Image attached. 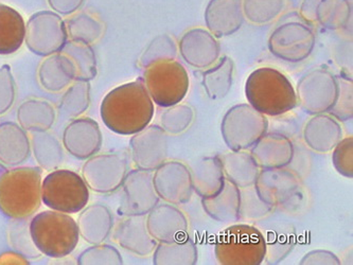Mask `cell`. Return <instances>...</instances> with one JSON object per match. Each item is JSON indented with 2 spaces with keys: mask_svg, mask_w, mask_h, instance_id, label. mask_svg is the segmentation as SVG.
Returning <instances> with one entry per match:
<instances>
[{
  "mask_svg": "<svg viewBox=\"0 0 353 265\" xmlns=\"http://www.w3.org/2000/svg\"><path fill=\"white\" fill-rule=\"evenodd\" d=\"M154 102L143 79L110 90L101 103L100 114L106 128L119 135H134L153 119Z\"/></svg>",
  "mask_w": 353,
  "mask_h": 265,
  "instance_id": "1",
  "label": "cell"
},
{
  "mask_svg": "<svg viewBox=\"0 0 353 265\" xmlns=\"http://www.w3.org/2000/svg\"><path fill=\"white\" fill-rule=\"evenodd\" d=\"M248 104L261 114L278 117L297 106L295 88L289 79L271 67L256 69L245 83Z\"/></svg>",
  "mask_w": 353,
  "mask_h": 265,
  "instance_id": "2",
  "label": "cell"
},
{
  "mask_svg": "<svg viewBox=\"0 0 353 265\" xmlns=\"http://www.w3.org/2000/svg\"><path fill=\"white\" fill-rule=\"evenodd\" d=\"M41 203V168H14L0 177V211L10 219L32 217Z\"/></svg>",
  "mask_w": 353,
  "mask_h": 265,
  "instance_id": "3",
  "label": "cell"
},
{
  "mask_svg": "<svg viewBox=\"0 0 353 265\" xmlns=\"http://www.w3.org/2000/svg\"><path fill=\"white\" fill-rule=\"evenodd\" d=\"M33 242L41 255L64 258L76 249L80 239L78 225L69 213L47 210L34 215L29 223Z\"/></svg>",
  "mask_w": 353,
  "mask_h": 265,
  "instance_id": "4",
  "label": "cell"
},
{
  "mask_svg": "<svg viewBox=\"0 0 353 265\" xmlns=\"http://www.w3.org/2000/svg\"><path fill=\"white\" fill-rule=\"evenodd\" d=\"M214 255L223 265L262 264L265 257L263 233L250 224L230 225L219 235Z\"/></svg>",
  "mask_w": 353,
  "mask_h": 265,
  "instance_id": "5",
  "label": "cell"
},
{
  "mask_svg": "<svg viewBox=\"0 0 353 265\" xmlns=\"http://www.w3.org/2000/svg\"><path fill=\"white\" fill-rule=\"evenodd\" d=\"M90 201V189L78 173L69 170L51 171L41 181V202L51 210L80 213Z\"/></svg>",
  "mask_w": 353,
  "mask_h": 265,
  "instance_id": "6",
  "label": "cell"
},
{
  "mask_svg": "<svg viewBox=\"0 0 353 265\" xmlns=\"http://www.w3.org/2000/svg\"><path fill=\"white\" fill-rule=\"evenodd\" d=\"M143 82L152 101L165 108L181 103L188 94L190 86L186 68L175 60L155 63L147 67Z\"/></svg>",
  "mask_w": 353,
  "mask_h": 265,
  "instance_id": "7",
  "label": "cell"
},
{
  "mask_svg": "<svg viewBox=\"0 0 353 265\" xmlns=\"http://www.w3.org/2000/svg\"><path fill=\"white\" fill-rule=\"evenodd\" d=\"M268 120L248 103L232 106L223 117L221 134L230 151L252 148L268 132Z\"/></svg>",
  "mask_w": 353,
  "mask_h": 265,
  "instance_id": "8",
  "label": "cell"
},
{
  "mask_svg": "<svg viewBox=\"0 0 353 265\" xmlns=\"http://www.w3.org/2000/svg\"><path fill=\"white\" fill-rule=\"evenodd\" d=\"M295 92L297 106L305 114H327L336 99V78L327 69H314L301 77Z\"/></svg>",
  "mask_w": 353,
  "mask_h": 265,
  "instance_id": "9",
  "label": "cell"
},
{
  "mask_svg": "<svg viewBox=\"0 0 353 265\" xmlns=\"http://www.w3.org/2000/svg\"><path fill=\"white\" fill-rule=\"evenodd\" d=\"M67 39L64 21L53 12H37L26 26V45L31 52L39 57L60 52Z\"/></svg>",
  "mask_w": 353,
  "mask_h": 265,
  "instance_id": "10",
  "label": "cell"
},
{
  "mask_svg": "<svg viewBox=\"0 0 353 265\" xmlns=\"http://www.w3.org/2000/svg\"><path fill=\"white\" fill-rule=\"evenodd\" d=\"M128 174V160L120 153L94 154L82 168V179L88 189L108 195L119 189Z\"/></svg>",
  "mask_w": 353,
  "mask_h": 265,
  "instance_id": "11",
  "label": "cell"
},
{
  "mask_svg": "<svg viewBox=\"0 0 353 265\" xmlns=\"http://www.w3.org/2000/svg\"><path fill=\"white\" fill-rule=\"evenodd\" d=\"M314 46L312 29L297 21L279 26L268 39L272 55L289 63L303 62L312 53Z\"/></svg>",
  "mask_w": 353,
  "mask_h": 265,
  "instance_id": "12",
  "label": "cell"
},
{
  "mask_svg": "<svg viewBox=\"0 0 353 265\" xmlns=\"http://www.w3.org/2000/svg\"><path fill=\"white\" fill-rule=\"evenodd\" d=\"M121 203L118 213L123 217L147 215L159 203L153 184V172L135 169L126 174L122 183Z\"/></svg>",
  "mask_w": 353,
  "mask_h": 265,
  "instance_id": "13",
  "label": "cell"
},
{
  "mask_svg": "<svg viewBox=\"0 0 353 265\" xmlns=\"http://www.w3.org/2000/svg\"><path fill=\"white\" fill-rule=\"evenodd\" d=\"M153 172L154 188L159 199L175 206L190 201L194 191L190 169L185 164L176 160L165 161Z\"/></svg>",
  "mask_w": 353,
  "mask_h": 265,
  "instance_id": "14",
  "label": "cell"
},
{
  "mask_svg": "<svg viewBox=\"0 0 353 265\" xmlns=\"http://www.w3.org/2000/svg\"><path fill=\"white\" fill-rule=\"evenodd\" d=\"M168 134L157 124H149L130 140L132 159L137 169L153 172L168 158Z\"/></svg>",
  "mask_w": 353,
  "mask_h": 265,
  "instance_id": "15",
  "label": "cell"
},
{
  "mask_svg": "<svg viewBox=\"0 0 353 265\" xmlns=\"http://www.w3.org/2000/svg\"><path fill=\"white\" fill-rule=\"evenodd\" d=\"M256 191L262 201L276 208L289 204L299 193V176L287 168L260 169L256 179Z\"/></svg>",
  "mask_w": 353,
  "mask_h": 265,
  "instance_id": "16",
  "label": "cell"
},
{
  "mask_svg": "<svg viewBox=\"0 0 353 265\" xmlns=\"http://www.w3.org/2000/svg\"><path fill=\"white\" fill-rule=\"evenodd\" d=\"M63 146L78 159H88L98 153L102 146L100 126L92 118L82 117L72 120L63 132Z\"/></svg>",
  "mask_w": 353,
  "mask_h": 265,
  "instance_id": "17",
  "label": "cell"
},
{
  "mask_svg": "<svg viewBox=\"0 0 353 265\" xmlns=\"http://www.w3.org/2000/svg\"><path fill=\"white\" fill-rule=\"evenodd\" d=\"M183 60L193 68L206 69L219 60L220 43L216 37L202 28H194L181 37L179 45Z\"/></svg>",
  "mask_w": 353,
  "mask_h": 265,
  "instance_id": "18",
  "label": "cell"
},
{
  "mask_svg": "<svg viewBox=\"0 0 353 265\" xmlns=\"http://www.w3.org/2000/svg\"><path fill=\"white\" fill-rule=\"evenodd\" d=\"M147 228L157 242H171L185 238L188 233V219L172 204H157L147 215Z\"/></svg>",
  "mask_w": 353,
  "mask_h": 265,
  "instance_id": "19",
  "label": "cell"
},
{
  "mask_svg": "<svg viewBox=\"0 0 353 265\" xmlns=\"http://www.w3.org/2000/svg\"><path fill=\"white\" fill-rule=\"evenodd\" d=\"M112 238L120 247L140 257L153 254L159 243L148 230L145 215L124 217L116 226Z\"/></svg>",
  "mask_w": 353,
  "mask_h": 265,
  "instance_id": "20",
  "label": "cell"
},
{
  "mask_svg": "<svg viewBox=\"0 0 353 265\" xmlns=\"http://www.w3.org/2000/svg\"><path fill=\"white\" fill-rule=\"evenodd\" d=\"M244 21L242 0H210L205 10V23L214 37H230Z\"/></svg>",
  "mask_w": 353,
  "mask_h": 265,
  "instance_id": "21",
  "label": "cell"
},
{
  "mask_svg": "<svg viewBox=\"0 0 353 265\" xmlns=\"http://www.w3.org/2000/svg\"><path fill=\"white\" fill-rule=\"evenodd\" d=\"M250 154L260 169L287 167L294 158L293 142L279 132H266L252 146Z\"/></svg>",
  "mask_w": 353,
  "mask_h": 265,
  "instance_id": "22",
  "label": "cell"
},
{
  "mask_svg": "<svg viewBox=\"0 0 353 265\" xmlns=\"http://www.w3.org/2000/svg\"><path fill=\"white\" fill-rule=\"evenodd\" d=\"M342 139V126L330 115H314L303 128L305 144L316 153L332 152L335 146Z\"/></svg>",
  "mask_w": 353,
  "mask_h": 265,
  "instance_id": "23",
  "label": "cell"
},
{
  "mask_svg": "<svg viewBox=\"0 0 353 265\" xmlns=\"http://www.w3.org/2000/svg\"><path fill=\"white\" fill-rule=\"evenodd\" d=\"M30 154V138L19 124L10 121L0 124V163L17 167L29 159Z\"/></svg>",
  "mask_w": 353,
  "mask_h": 265,
  "instance_id": "24",
  "label": "cell"
},
{
  "mask_svg": "<svg viewBox=\"0 0 353 265\" xmlns=\"http://www.w3.org/2000/svg\"><path fill=\"white\" fill-rule=\"evenodd\" d=\"M81 211L77 222L81 238L92 245L103 243L114 227L110 209L102 204H92Z\"/></svg>",
  "mask_w": 353,
  "mask_h": 265,
  "instance_id": "25",
  "label": "cell"
},
{
  "mask_svg": "<svg viewBox=\"0 0 353 265\" xmlns=\"http://www.w3.org/2000/svg\"><path fill=\"white\" fill-rule=\"evenodd\" d=\"M240 188L226 179L218 195L202 199L203 209L216 222L234 224L240 221Z\"/></svg>",
  "mask_w": 353,
  "mask_h": 265,
  "instance_id": "26",
  "label": "cell"
},
{
  "mask_svg": "<svg viewBox=\"0 0 353 265\" xmlns=\"http://www.w3.org/2000/svg\"><path fill=\"white\" fill-rule=\"evenodd\" d=\"M190 173L193 191L202 199L218 195L226 181L220 156L201 158L192 165Z\"/></svg>",
  "mask_w": 353,
  "mask_h": 265,
  "instance_id": "27",
  "label": "cell"
},
{
  "mask_svg": "<svg viewBox=\"0 0 353 265\" xmlns=\"http://www.w3.org/2000/svg\"><path fill=\"white\" fill-rule=\"evenodd\" d=\"M221 158L225 179L240 189L255 185L260 168L248 150L230 151Z\"/></svg>",
  "mask_w": 353,
  "mask_h": 265,
  "instance_id": "28",
  "label": "cell"
},
{
  "mask_svg": "<svg viewBox=\"0 0 353 265\" xmlns=\"http://www.w3.org/2000/svg\"><path fill=\"white\" fill-rule=\"evenodd\" d=\"M39 82L49 92L66 90L74 81V71L65 55L58 52L49 55L39 65Z\"/></svg>",
  "mask_w": 353,
  "mask_h": 265,
  "instance_id": "29",
  "label": "cell"
},
{
  "mask_svg": "<svg viewBox=\"0 0 353 265\" xmlns=\"http://www.w3.org/2000/svg\"><path fill=\"white\" fill-rule=\"evenodd\" d=\"M57 112L52 104L41 99L25 101L17 110V121L19 126L29 132H43L52 128Z\"/></svg>",
  "mask_w": 353,
  "mask_h": 265,
  "instance_id": "30",
  "label": "cell"
},
{
  "mask_svg": "<svg viewBox=\"0 0 353 265\" xmlns=\"http://www.w3.org/2000/svg\"><path fill=\"white\" fill-rule=\"evenodd\" d=\"M26 25L21 14L0 3V55L17 52L25 41Z\"/></svg>",
  "mask_w": 353,
  "mask_h": 265,
  "instance_id": "31",
  "label": "cell"
},
{
  "mask_svg": "<svg viewBox=\"0 0 353 265\" xmlns=\"http://www.w3.org/2000/svg\"><path fill=\"white\" fill-rule=\"evenodd\" d=\"M263 235L265 239L264 261L268 264L275 265L285 260L297 242L295 227L291 224H274L266 229Z\"/></svg>",
  "mask_w": 353,
  "mask_h": 265,
  "instance_id": "32",
  "label": "cell"
},
{
  "mask_svg": "<svg viewBox=\"0 0 353 265\" xmlns=\"http://www.w3.org/2000/svg\"><path fill=\"white\" fill-rule=\"evenodd\" d=\"M31 150L41 170L54 171L64 161V152L60 140L48 130L31 132Z\"/></svg>",
  "mask_w": 353,
  "mask_h": 265,
  "instance_id": "33",
  "label": "cell"
},
{
  "mask_svg": "<svg viewBox=\"0 0 353 265\" xmlns=\"http://www.w3.org/2000/svg\"><path fill=\"white\" fill-rule=\"evenodd\" d=\"M199 259V251L190 238L179 239L171 242L157 243L153 252L155 265H194Z\"/></svg>",
  "mask_w": 353,
  "mask_h": 265,
  "instance_id": "34",
  "label": "cell"
},
{
  "mask_svg": "<svg viewBox=\"0 0 353 265\" xmlns=\"http://www.w3.org/2000/svg\"><path fill=\"white\" fill-rule=\"evenodd\" d=\"M234 61L224 57L218 64L202 73V85L210 100H221L230 94L234 83Z\"/></svg>",
  "mask_w": 353,
  "mask_h": 265,
  "instance_id": "35",
  "label": "cell"
},
{
  "mask_svg": "<svg viewBox=\"0 0 353 265\" xmlns=\"http://www.w3.org/2000/svg\"><path fill=\"white\" fill-rule=\"evenodd\" d=\"M68 59L74 71V80H94L97 76V59L92 45L82 41H66L60 51Z\"/></svg>",
  "mask_w": 353,
  "mask_h": 265,
  "instance_id": "36",
  "label": "cell"
},
{
  "mask_svg": "<svg viewBox=\"0 0 353 265\" xmlns=\"http://www.w3.org/2000/svg\"><path fill=\"white\" fill-rule=\"evenodd\" d=\"M64 23L67 37L70 41H82L88 45L97 43L105 31L103 21L92 12H79Z\"/></svg>",
  "mask_w": 353,
  "mask_h": 265,
  "instance_id": "37",
  "label": "cell"
},
{
  "mask_svg": "<svg viewBox=\"0 0 353 265\" xmlns=\"http://www.w3.org/2000/svg\"><path fill=\"white\" fill-rule=\"evenodd\" d=\"M351 17L348 0H319L315 10V19L328 30H339L347 25Z\"/></svg>",
  "mask_w": 353,
  "mask_h": 265,
  "instance_id": "38",
  "label": "cell"
},
{
  "mask_svg": "<svg viewBox=\"0 0 353 265\" xmlns=\"http://www.w3.org/2000/svg\"><path fill=\"white\" fill-rule=\"evenodd\" d=\"M90 106V84L88 81L74 80L67 87L61 99L60 110L69 118H78Z\"/></svg>",
  "mask_w": 353,
  "mask_h": 265,
  "instance_id": "39",
  "label": "cell"
},
{
  "mask_svg": "<svg viewBox=\"0 0 353 265\" xmlns=\"http://www.w3.org/2000/svg\"><path fill=\"white\" fill-rule=\"evenodd\" d=\"M177 52L179 47L172 37L168 35H159L149 43L143 55H140L138 66L145 69L155 63L175 60Z\"/></svg>",
  "mask_w": 353,
  "mask_h": 265,
  "instance_id": "40",
  "label": "cell"
},
{
  "mask_svg": "<svg viewBox=\"0 0 353 265\" xmlns=\"http://www.w3.org/2000/svg\"><path fill=\"white\" fill-rule=\"evenodd\" d=\"M285 0H243L244 17L255 25H264L277 19L285 10Z\"/></svg>",
  "mask_w": 353,
  "mask_h": 265,
  "instance_id": "41",
  "label": "cell"
},
{
  "mask_svg": "<svg viewBox=\"0 0 353 265\" xmlns=\"http://www.w3.org/2000/svg\"><path fill=\"white\" fill-rule=\"evenodd\" d=\"M9 244L14 252L19 253L26 259H39L41 256L31 237L29 224L23 219H14L9 226Z\"/></svg>",
  "mask_w": 353,
  "mask_h": 265,
  "instance_id": "42",
  "label": "cell"
},
{
  "mask_svg": "<svg viewBox=\"0 0 353 265\" xmlns=\"http://www.w3.org/2000/svg\"><path fill=\"white\" fill-rule=\"evenodd\" d=\"M194 117V110L190 106L177 103L163 112L161 126L169 135H179L190 128Z\"/></svg>",
  "mask_w": 353,
  "mask_h": 265,
  "instance_id": "43",
  "label": "cell"
},
{
  "mask_svg": "<svg viewBox=\"0 0 353 265\" xmlns=\"http://www.w3.org/2000/svg\"><path fill=\"white\" fill-rule=\"evenodd\" d=\"M240 190V221L256 222L273 213L274 207L260 199L254 186Z\"/></svg>",
  "mask_w": 353,
  "mask_h": 265,
  "instance_id": "44",
  "label": "cell"
},
{
  "mask_svg": "<svg viewBox=\"0 0 353 265\" xmlns=\"http://www.w3.org/2000/svg\"><path fill=\"white\" fill-rule=\"evenodd\" d=\"M335 78L337 82L336 99L329 114L337 121L347 122L353 118L352 79L343 75Z\"/></svg>",
  "mask_w": 353,
  "mask_h": 265,
  "instance_id": "45",
  "label": "cell"
},
{
  "mask_svg": "<svg viewBox=\"0 0 353 265\" xmlns=\"http://www.w3.org/2000/svg\"><path fill=\"white\" fill-rule=\"evenodd\" d=\"M123 263L121 254L116 247L108 244H96L79 256L80 265H120Z\"/></svg>",
  "mask_w": 353,
  "mask_h": 265,
  "instance_id": "46",
  "label": "cell"
},
{
  "mask_svg": "<svg viewBox=\"0 0 353 265\" xmlns=\"http://www.w3.org/2000/svg\"><path fill=\"white\" fill-rule=\"evenodd\" d=\"M332 163L341 175L347 179L353 177V138L341 140L332 150Z\"/></svg>",
  "mask_w": 353,
  "mask_h": 265,
  "instance_id": "47",
  "label": "cell"
},
{
  "mask_svg": "<svg viewBox=\"0 0 353 265\" xmlns=\"http://www.w3.org/2000/svg\"><path fill=\"white\" fill-rule=\"evenodd\" d=\"M15 96L17 90L11 67L3 65L0 67V116L13 106Z\"/></svg>",
  "mask_w": 353,
  "mask_h": 265,
  "instance_id": "48",
  "label": "cell"
},
{
  "mask_svg": "<svg viewBox=\"0 0 353 265\" xmlns=\"http://www.w3.org/2000/svg\"><path fill=\"white\" fill-rule=\"evenodd\" d=\"M301 265H340L341 260L336 255L326 249H316L307 253L301 258Z\"/></svg>",
  "mask_w": 353,
  "mask_h": 265,
  "instance_id": "49",
  "label": "cell"
},
{
  "mask_svg": "<svg viewBox=\"0 0 353 265\" xmlns=\"http://www.w3.org/2000/svg\"><path fill=\"white\" fill-rule=\"evenodd\" d=\"M48 3L51 9L62 15H72L82 7L84 0H48Z\"/></svg>",
  "mask_w": 353,
  "mask_h": 265,
  "instance_id": "50",
  "label": "cell"
},
{
  "mask_svg": "<svg viewBox=\"0 0 353 265\" xmlns=\"http://www.w3.org/2000/svg\"><path fill=\"white\" fill-rule=\"evenodd\" d=\"M319 0H303L301 6V15L305 21L310 23H316L315 10Z\"/></svg>",
  "mask_w": 353,
  "mask_h": 265,
  "instance_id": "51",
  "label": "cell"
},
{
  "mask_svg": "<svg viewBox=\"0 0 353 265\" xmlns=\"http://www.w3.org/2000/svg\"><path fill=\"white\" fill-rule=\"evenodd\" d=\"M28 264L29 261L17 252L5 253L0 256V264Z\"/></svg>",
  "mask_w": 353,
  "mask_h": 265,
  "instance_id": "52",
  "label": "cell"
},
{
  "mask_svg": "<svg viewBox=\"0 0 353 265\" xmlns=\"http://www.w3.org/2000/svg\"><path fill=\"white\" fill-rule=\"evenodd\" d=\"M6 171H7V168H6L3 164L0 163V177L3 176V174L5 173Z\"/></svg>",
  "mask_w": 353,
  "mask_h": 265,
  "instance_id": "53",
  "label": "cell"
}]
</instances>
